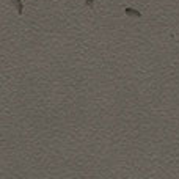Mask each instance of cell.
<instances>
[{
    "label": "cell",
    "mask_w": 179,
    "mask_h": 179,
    "mask_svg": "<svg viewBox=\"0 0 179 179\" xmlns=\"http://www.w3.org/2000/svg\"><path fill=\"white\" fill-rule=\"evenodd\" d=\"M124 13L127 16H132V17H141V13L138 11V9H135V8H126Z\"/></svg>",
    "instance_id": "obj_1"
},
{
    "label": "cell",
    "mask_w": 179,
    "mask_h": 179,
    "mask_svg": "<svg viewBox=\"0 0 179 179\" xmlns=\"http://www.w3.org/2000/svg\"><path fill=\"white\" fill-rule=\"evenodd\" d=\"M11 3L16 6V8H17V13H19V14H22V13H24V3H22L21 0H11Z\"/></svg>",
    "instance_id": "obj_2"
},
{
    "label": "cell",
    "mask_w": 179,
    "mask_h": 179,
    "mask_svg": "<svg viewBox=\"0 0 179 179\" xmlns=\"http://www.w3.org/2000/svg\"><path fill=\"white\" fill-rule=\"evenodd\" d=\"M85 5H87L88 8H93V5H94V0H85Z\"/></svg>",
    "instance_id": "obj_3"
}]
</instances>
